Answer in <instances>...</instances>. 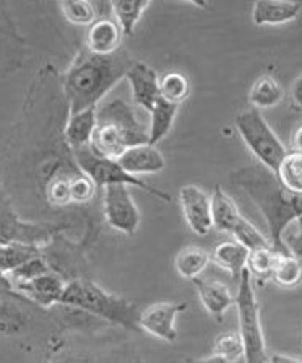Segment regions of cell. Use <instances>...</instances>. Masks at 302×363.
<instances>
[{"label": "cell", "mask_w": 302, "mask_h": 363, "mask_svg": "<svg viewBox=\"0 0 302 363\" xmlns=\"http://www.w3.org/2000/svg\"><path fill=\"white\" fill-rule=\"evenodd\" d=\"M291 152H301L302 153V124L298 129H294L293 135H291Z\"/></svg>", "instance_id": "74e56055"}, {"label": "cell", "mask_w": 302, "mask_h": 363, "mask_svg": "<svg viewBox=\"0 0 302 363\" xmlns=\"http://www.w3.org/2000/svg\"><path fill=\"white\" fill-rule=\"evenodd\" d=\"M103 211L109 227L120 233L134 236L140 227V211L129 186L112 184L103 188Z\"/></svg>", "instance_id": "9c48e42d"}, {"label": "cell", "mask_w": 302, "mask_h": 363, "mask_svg": "<svg viewBox=\"0 0 302 363\" xmlns=\"http://www.w3.org/2000/svg\"><path fill=\"white\" fill-rule=\"evenodd\" d=\"M284 91L278 80L272 75H262L252 84L249 90V103L254 109H270L281 103Z\"/></svg>", "instance_id": "d4e9b609"}, {"label": "cell", "mask_w": 302, "mask_h": 363, "mask_svg": "<svg viewBox=\"0 0 302 363\" xmlns=\"http://www.w3.org/2000/svg\"><path fill=\"white\" fill-rule=\"evenodd\" d=\"M132 90V101L135 106L144 108L150 113L159 100V75L146 62L135 60L125 74Z\"/></svg>", "instance_id": "9a60e30c"}, {"label": "cell", "mask_w": 302, "mask_h": 363, "mask_svg": "<svg viewBox=\"0 0 302 363\" xmlns=\"http://www.w3.org/2000/svg\"><path fill=\"white\" fill-rule=\"evenodd\" d=\"M144 144H148V129L134 108L120 98L98 106V124L88 145L95 155L117 160L127 148Z\"/></svg>", "instance_id": "3957f363"}, {"label": "cell", "mask_w": 302, "mask_h": 363, "mask_svg": "<svg viewBox=\"0 0 302 363\" xmlns=\"http://www.w3.org/2000/svg\"><path fill=\"white\" fill-rule=\"evenodd\" d=\"M213 355L223 357L226 360H243L244 344L239 333L219 334L213 344Z\"/></svg>", "instance_id": "1f68e13d"}, {"label": "cell", "mask_w": 302, "mask_h": 363, "mask_svg": "<svg viewBox=\"0 0 302 363\" xmlns=\"http://www.w3.org/2000/svg\"><path fill=\"white\" fill-rule=\"evenodd\" d=\"M96 184L88 178V176L81 172L70 184V196H72V203L81 206V203H88L96 194Z\"/></svg>", "instance_id": "d6a6232c"}, {"label": "cell", "mask_w": 302, "mask_h": 363, "mask_svg": "<svg viewBox=\"0 0 302 363\" xmlns=\"http://www.w3.org/2000/svg\"><path fill=\"white\" fill-rule=\"evenodd\" d=\"M272 279L281 287H296L302 282V266L293 256L281 255L272 274Z\"/></svg>", "instance_id": "4dcf8cb0"}, {"label": "cell", "mask_w": 302, "mask_h": 363, "mask_svg": "<svg viewBox=\"0 0 302 363\" xmlns=\"http://www.w3.org/2000/svg\"><path fill=\"white\" fill-rule=\"evenodd\" d=\"M236 306H238L239 335L244 344L245 363H268L259 301H257L254 285H252V274L247 269L238 282Z\"/></svg>", "instance_id": "5b68a950"}, {"label": "cell", "mask_w": 302, "mask_h": 363, "mask_svg": "<svg viewBox=\"0 0 302 363\" xmlns=\"http://www.w3.org/2000/svg\"><path fill=\"white\" fill-rule=\"evenodd\" d=\"M179 203L189 228L199 236H207L213 228L211 196L195 184H185L179 191Z\"/></svg>", "instance_id": "7c38bea8"}, {"label": "cell", "mask_w": 302, "mask_h": 363, "mask_svg": "<svg viewBox=\"0 0 302 363\" xmlns=\"http://www.w3.org/2000/svg\"><path fill=\"white\" fill-rule=\"evenodd\" d=\"M49 363H95V362L86 355L75 354V352H70V350H60V354L54 357Z\"/></svg>", "instance_id": "e575fe53"}, {"label": "cell", "mask_w": 302, "mask_h": 363, "mask_svg": "<svg viewBox=\"0 0 302 363\" xmlns=\"http://www.w3.org/2000/svg\"><path fill=\"white\" fill-rule=\"evenodd\" d=\"M60 13L70 25L91 26L96 18V2L91 0H62L57 4Z\"/></svg>", "instance_id": "83f0119b"}, {"label": "cell", "mask_w": 302, "mask_h": 363, "mask_svg": "<svg viewBox=\"0 0 302 363\" xmlns=\"http://www.w3.org/2000/svg\"><path fill=\"white\" fill-rule=\"evenodd\" d=\"M60 230L62 227L59 225L31 223L20 218L7 189H5L2 174H0V246L10 243H33L44 246L47 240Z\"/></svg>", "instance_id": "ba28073f"}, {"label": "cell", "mask_w": 302, "mask_h": 363, "mask_svg": "<svg viewBox=\"0 0 302 363\" xmlns=\"http://www.w3.org/2000/svg\"><path fill=\"white\" fill-rule=\"evenodd\" d=\"M36 305L16 294L13 289L0 287V335H16L28 328L31 311Z\"/></svg>", "instance_id": "5bb4252c"}, {"label": "cell", "mask_w": 302, "mask_h": 363, "mask_svg": "<svg viewBox=\"0 0 302 363\" xmlns=\"http://www.w3.org/2000/svg\"><path fill=\"white\" fill-rule=\"evenodd\" d=\"M132 62L134 60L122 51L111 56H98L88 49L76 52L59 80L60 91L67 104V116L100 106L103 98L119 84V80L125 79Z\"/></svg>", "instance_id": "6da1fadb"}, {"label": "cell", "mask_w": 302, "mask_h": 363, "mask_svg": "<svg viewBox=\"0 0 302 363\" xmlns=\"http://www.w3.org/2000/svg\"><path fill=\"white\" fill-rule=\"evenodd\" d=\"M169 363H245V360H226L223 357L211 355L207 357V359H185V360H178V362H169Z\"/></svg>", "instance_id": "d590c367"}, {"label": "cell", "mask_w": 302, "mask_h": 363, "mask_svg": "<svg viewBox=\"0 0 302 363\" xmlns=\"http://www.w3.org/2000/svg\"><path fill=\"white\" fill-rule=\"evenodd\" d=\"M279 256H281V252H278L273 246L250 251L249 259H247V271L259 279H272Z\"/></svg>", "instance_id": "f546056e"}, {"label": "cell", "mask_w": 302, "mask_h": 363, "mask_svg": "<svg viewBox=\"0 0 302 363\" xmlns=\"http://www.w3.org/2000/svg\"><path fill=\"white\" fill-rule=\"evenodd\" d=\"M117 162L132 176L156 174L166 168V160H164L161 152L150 144L127 148L117 158Z\"/></svg>", "instance_id": "e0dca14e"}, {"label": "cell", "mask_w": 302, "mask_h": 363, "mask_svg": "<svg viewBox=\"0 0 302 363\" xmlns=\"http://www.w3.org/2000/svg\"><path fill=\"white\" fill-rule=\"evenodd\" d=\"M190 95V84L187 77L180 72H168L159 77V96L164 101L179 104Z\"/></svg>", "instance_id": "f1b7e54d"}, {"label": "cell", "mask_w": 302, "mask_h": 363, "mask_svg": "<svg viewBox=\"0 0 302 363\" xmlns=\"http://www.w3.org/2000/svg\"><path fill=\"white\" fill-rule=\"evenodd\" d=\"M211 261V256L205 250L199 246H187L178 252L174 259V269L180 277L187 280L199 279L208 264Z\"/></svg>", "instance_id": "484cf974"}, {"label": "cell", "mask_w": 302, "mask_h": 363, "mask_svg": "<svg viewBox=\"0 0 302 363\" xmlns=\"http://www.w3.org/2000/svg\"><path fill=\"white\" fill-rule=\"evenodd\" d=\"M179 106L178 104L164 101L159 98L155 106L150 111V128H148V144L156 147L158 142H161L164 137H168L171 132L174 121L178 118Z\"/></svg>", "instance_id": "603a6c76"}, {"label": "cell", "mask_w": 302, "mask_h": 363, "mask_svg": "<svg viewBox=\"0 0 302 363\" xmlns=\"http://www.w3.org/2000/svg\"><path fill=\"white\" fill-rule=\"evenodd\" d=\"M185 308H187L185 301H179V303L164 301V303L148 306L144 311H140L139 328L164 342H175L178 340L175 320L180 313L185 311Z\"/></svg>", "instance_id": "8fae6325"}, {"label": "cell", "mask_w": 302, "mask_h": 363, "mask_svg": "<svg viewBox=\"0 0 302 363\" xmlns=\"http://www.w3.org/2000/svg\"><path fill=\"white\" fill-rule=\"evenodd\" d=\"M291 100L296 104V108L302 111V74L291 85Z\"/></svg>", "instance_id": "8d00e7d4"}, {"label": "cell", "mask_w": 302, "mask_h": 363, "mask_svg": "<svg viewBox=\"0 0 302 363\" xmlns=\"http://www.w3.org/2000/svg\"><path fill=\"white\" fill-rule=\"evenodd\" d=\"M234 125L247 148L254 153L263 168L273 174L277 173L279 163L286 157V148L268 125L259 109H247L234 118Z\"/></svg>", "instance_id": "8992f818"}, {"label": "cell", "mask_w": 302, "mask_h": 363, "mask_svg": "<svg viewBox=\"0 0 302 363\" xmlns=\"http://www.w3.org/2000/svg\"><path fill=\"white\" fill-rule=\"evenodd\" d=\"M283 243L284 247H286L288 255L293 256L294 259H298L302 266V228L296 225V232L284 233Z\"/></svg>", "instance_id": "836d02e7"}, {"label": "cell", "mask_w": 302, "mask_h": 363, "mask_svg": "<svg viewBox=\"0 0 302 363\" xmlns=\"http://www.w3.org/2000/svg\"><path fill=\"white\" fill-rule=\"evenodd\" d=\"M199 294V298L205 310L215 318L218 323L223 321L224 313L228 311L229 306L236 305V296L231 294V290L226 284L219 282V280L211 279H195L192 280Z\"/></svg>", "instance_id": "ac0fdd59"}, {"label": "cell", "mask_w": 302, "mask_h": 363, "mask_svg": "<svg viewBox=\"0 0 302 363\" xmlns=\"http://www.w3.org/2000/svg\"><path fill=\"white\" fill-rule=\"evenodd\" d=\"M65 284L67 282L56 271H49L30 280L15 282L12 284V289L37 308H51L54 305H60Z\"/></svg>", "instance_id": "4fadbf2b"}, {"label": "cell", "mask_w": 302, "mask_h": 363, "mask_svg": "<svg viewBox=\"0 0 302 363\" xmlns=\"http://www.w3.org/2000/svg\"><path fill=\"white\" fill-rule=\"evenodd\" d=\"M150 5L151 2L148 0H112L109 7H111L114 20L117 21L124 36H134L141 15Z\"/></svg>", "instance_id": "cb8c5ba5"}, {"label": "cell", "mask_w": 302, "mask_h": 363, "mask_svg": "<svg viewBox=\"0 0 302 363\" xmlns=\"http://www.w3.org/2000/svg\"><path fill=\"white\" fill-rule=\"evenodd\" d=\"M124 33L117 21L109 16L98 18L86 31V49L98 56H111L122 44Z\"/></svg>", "instance_id": "2e32d148"}, {"label": "cell", "mask_w": 302, "mask_h": 363, "mask_svg": "<svg viewBox=\"0 0 302 363\" xmlns=\"http://www.w3.org/2000/svg\"><path fill=\"white\" fill-rule=\"evenodd\" d=\"M231 179L267 220L272 246L281 255H288L283 236L296 220L302 218V196L284 191L277 176L263 167L239 168L231 173Z\"/></svg>", "instance_id": "7a4b0ae2"}, {"label": "cell", "mask_w": 302, "mask_h": 363, "mask_svg": "<svg viewBox=\"0 0 302 363\" xmlns=\"http://www.w3.org/2000/svg\"><path fill=\"white\" fill-rule=\"evenodd\" d=\"M268 363H302V360L293 359V357L281 355V354H273L268 357Z\"/></svg>", "instance_id": "f35d334b"}, {"label": "cell", "mask_w": 302, "mask_h": 363, "mask_svg": "<svg viewBox=\"0 0 302 363\" xmlns=\"http://www.w3.org/2000/svg\"><path fill=\"white\" fill-rule=\"evenodd\" d=\"M28 43L12 18L8 4L0 2V80L23 69Z\"/></svg>", "instance_id": "30bf717a"}, {"label": "cell", "mask_w": 302, "mask_h": 363, "mask_svg": "<svg viewBox=\"0 0 302 363\" xmlns=\"http://www.w3.org/2000/svg\"><path fill=\"white\" fill-rule=\"evenodd\" d=\"M60 305L85 311L129 331L140 329L139 306L124 296L109 294L93 280L75 279L65 284Z\"/></svg>", "instance_id": "277c9868"}, {"label": "cell", "mask_w": 302, "mask_h": 363, "mask_svg": "<svg viewBox=\"0 0 302 363\" xmlns=\"http://www.w3.org/2000/svg\"><path fill=\"white\" fill-rule=\"evenodd\" d=\"M278 183L289 194L302 196V153L288 152L277 169Z\"/></svg>", "instance_id": "4316f807"}, {"label": "cell", "mask_w": 302, "mask_h": 363, "mask_svg": "<svg viewBox=\"0 0 302 363\" xmlns=\"http://www.w3.org/2000/svg\"><path fill=\"white\" fill-rule=\"evenodd\" d=\"M72 157L81 172H83L93 183L96 184V188H106V186L112 184H124V186H134L141 191L148 192V194L158 197L159 201L164 202H173L171 194H168L166 191H161L155 188V186L145 183L137 178V176L129 174L125 169L120 167L117 160H111V158H103L95 155L90 150V147L83 148H75L72 150Z\"/></svg>", "instance_id": "52a82bcc"}, {"label": "cell", "mask_w": 302, "mask_h": 363, "mask_svg": "<svg viewBox=\"0 0 302 363\" xmlns=\"http://www.w3.org/2000/svg\"><path fill=\"white\" fill-rule=\"evenodd\" d=\"M302 4L294 0H257L252 9V21L257 26L289 23L301 15Z\"/></svg>", "instance_id": "d6986e66"}, {"label": "cell", "mask_w": 302, "mask_h": 363, "mask_svg": "<svg viewBox=\"0 0 302 363\" xmlns=\"http://www.w3.org/2000/svg\"><path fill=\"white\" fill-rule=\"evenodd\" d=\"M250 250L238 241H224L218 245L211 252V261L224 271L231 274L236 282H239L240 276L247 269V259H249Z\"/></svg>", "instance_id": "7402d4cb"}, {"label": "cell", "mask_w": 302, "mask_h": 363, "mask_svg": "<svg viewBox=\"0 0 302 363\" xmlns=\"http://www.w3.org/2000/svg\"><path fill=\"white\" fill-rule=\"evenodd\" d=\"M211 213H213V227H216L219 232L231 233L236 232V228L243 223L244 217L240 216L238 206L233 201V197L223 191L221 186H216L211 194Z\"/></svg>", "instance_id": "44dd1931"}, {"label": "cell", "mask_w": 302, "mask_h": 363, "mask_svg": "<svg viewBox=\"0 0 302 363\" xmlns=\"http://www.w3.org/2000/svg\"><path fill=\"white\" fill-rule=\"evenodd\" d=\"M98 124V108L69 114L64 124V140L70 150L88 147Z\"/></svg>", "instance_id": "ffe728a7"}, {"label": "cell", "mask_w": 302, "mask_h": 363, "mask_svg": "<svg viewBox=\"0 0 302 363\" xmlns=\"http://www.w3.org/2000/svg\"><path fill=\"white\" fill-rule=\"evenodd\" d=\"M296 225H298V227L299 228H302V218H299V220H296V222H294Z\"/></svg>", "instance_id": "ab89813d"}]
</instances>
